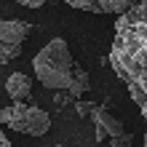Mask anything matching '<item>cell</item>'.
Returning a JSON list of instances; mask_svg holds the SVG:
<instances>
[{
  "mask_svg": "<svg viewBox=\"0 0 147 147\" xmlns=\"http://www.w3.org/2000/svg\"><path fill=\"white\" fill-rule=\"evenodd\" d=\"M91 120H94V126L105 128V131L110 134V139H115V136H123V134H126V131H123V123H120L115 115H110L105 107H96V110H94Z\"/></svg>",
  "mask_w": 147,
  "mask_h": 147,
  "instance_id": "8992f818",
  "label": "cell"
},
{
  "mask_svg": "<svg viewBox=\"0 0 147 147\" xmlns=\"http://www.w3.org/2000/svg\"><path fill=\"white\" fill-rule=\"evenodd\" d=\"M107 62L147 120V0L118 16Z\"/></svg>",
  "mask_w": 147,
  "mask_h": 147,
  "instance_id": "6da1fadb",
  "label": "cell"
},
{
  "mask_svg": "<svg viewBox=\"0 0 147 147\" xmlns=\"http://www.w3.org/2000/svg\"><path fill=\"white\" fill-rule=\"evenodd\" d=\"M112 147H131V134H123V136H115V139H110Z\"/></svg>",
  "mask_w": 147,
  "mask_h": 147,
  "instance_id": "4fadbf2b",
  "label": "cell"
},
{
  "mask_svg": "<svg viewBox=\"0 0 147 147\" xmlns=\"http://www.w3.org/2000/svg\"><path fill=\"white\" fill-rule=\"evenodd\" d=\"M0 123L8 126L11 131L30 134V136H43L51 128V118L46 110L35 105H24V102H13L11 107L0 110Z\"/></svg>",
  "mask_w": 147,
  "mask_h": 147,
  "instance_id": "3957f363",
  "label": "cell"
},
{
  "mask_svg": "<svg viewBox=\"0 0 147 147\" xmlns=\"http://www.w3.org/2000/svg\"><path fill=\"white\" fill-rule=\"evenodd\" d=\"M30 24L27 22H13V19H3L0 22V46H22L30 35Z\"/></svg>",
  "mask_w": 147,
  "mask_h": 147,
  "instance_id": "277c9868",
  "label": "cell"
},
{
  "mask_svg": "<svg viewBox=\"0 0 147 147\" xmlns=\"http://www.w3.org/2000/svg\"><path fill=\"white\" fill-rule=\"evenodd\" d=\"M72 105H75V110H78V115H80V118L94 115V110H96L94 105H88V102H80V99H78V102H72Z\"/></svg>",
  "mask_w": 147,
  "mask_h": 147,
  "instance_id": "8fae6325",
  "label": "cell"
},
{
  "mask_svg": "<svg viewBox=\"0 0 147 147\" xmlns=\"http://www.w3.org/2000/svg\"><path fill=\"white\" fill-rule=\"evenodd\" d=\"M0 147H13L11 142H8V136H5V134H0Z\"/></svg>",
  "mask_w": 147,
  "mask_h": 147,
  "instance_id": "9a60e30c",
  "label": "cell"
},
{
  "mask_svg": "<svg viewBox=\"0 0 147 147\" xmlns=\"http://www.w3.org/2000/svg\"><path fill=\"white\" fill-rule=\"evenodd\" d=\"M67 5L72 8H80V11H91V13H99V0H64Z\"/></svg>",
  "mask_w": 147,
  "mask_h": 147,
  "instance_id": "9c48e42d",
  "label": "cell"
},
{
  "mask_svg": "<svg viewBox=\"0 0 147 147\" xmlns=\"http://www.w3.org/2000/svg\"><path fill=\"white\" fill-rule=\"evenodd\" d=\"M32 67H35L38 80L51 91H67L72 83L75 75V59L70 54V46H67L64 38H54L48 40L46 46L38 51V56L32 59Z\"/></svg>",
  "mask_w": 147,
  "mask_h": 147,
  "instance_id": "7a4b0ae2",
  "label": "cell"
},
{
  "mask_svg": "<svg viewBox=\"0 0 147 147\" xmlns=\"http://www.w3.org/2000/svg\"><path fill=\"white\" fill-rule=\"evenodd\" d=\"M54 102H56L59 107H64V105H70V102H78V99L72 96L70 91H56V96H54Z\"/></svg>",
  "mask_w": 147,
  "mask_h": 147,
  "instance_id": "7c38bea8",
  "label": "cell"
},
{
  "mask_svg": "<svg viewBox=\"0 0 147 147\" xmlns=\"http://www.w3.org/2000/svg\"><path fill=\"white\" fill-rule=\"evenodd\" d=\"M142 0H99V13H128L134 5H139Z\"/></svg>",
  "mask_w": 147,
  "mask_h": 147,
  "instance_id": "52a82bcc",
  "label": "cell"
},
{
  "mask_svg": "<svg viewBox=\"0 0 147 147\" xmlns=\"http://www.w3.org/2000/svg\"><path fill=\"white\" fill-rule=\"evenodd\" d=\"M142 147H147V131H144V144H142Z\"/></svg>",
  "mask_w": 147,
  "mask_h": 147,
  "instance_id": "2e32d148",
  "label": "cell"
},
{
  "mask_svg": "<svg viewBox=\"0 0 147 147\" xmlns=\"http://www.w3.org/2000/svg\"><path fill=\"white\" fill-rule=\"evenodd\" d=\"M19 51H22V46H0V62L8 64L16 54H19Z\"/></svg>",
  "mask_w": 147,
  "mask_h": 147,
  "instance_id": "30bf717a",
  "label": "cell"
},
{
  "mask_svg": "<svg viewBox=\"0 0 147 147\" xmlns=\"http://www.w3.org/2000/svg\"><path fill=\"white\" fill-rule=\"evenodd\" d=\"M56 147H64V144H56Z\"/></svg>",
  "mask_w": 147,
  "mask_h": 147,
  "instance_id": "e0dca14e",
  "label": "cell"
},
{
  "mask_svg": "<svg viewBox=\"0 0 147 147\" xmlns=\"http://www.w3.org/2000/svg\"><path fill=\"white\" fill-rule=\"evenodd\" d=\"M88 88H91V83H88V72H86L83 67H75L72 83H70V88H67V91H70L75 99H80V96H83V94L88 91Z\"/></svg>",
  "mask_w": 147,
  "mask_h": 147,
  "instance_id": "ba28073f",
  "label": "cell"
},
{
  "mask_svg": "<svg viewBox=\"0 0 147 147\" xmlns=\"http://www.w3.org/2000/svg\"><path fill=\"white\" fill-rule=\"evenodd\" d=\"M16 3H19V5H24V8H40L43 3H46V0H16Z\"/></svg>",
  "mask_w": 147,
  "mask_h": 147,
  "instance_id": "5bb4252c",
  "label": "cell"
},
{
  "mask_svg": "<svg viewBox=\"0 0 147 147\" xmlns=\"http://www.w3.org/2000/svg\"><path fill=\"white\" fill-rule=\"evenodd\" d=\"M5 94L11 96V102H24L32 94V80L24 72H13L5 80Z\"/></svg>",
  "mask_w": 147,
  "mask_h": 147,
  "instance_id": "5b68a950",
  "label": "cell"
}]
</instances>
